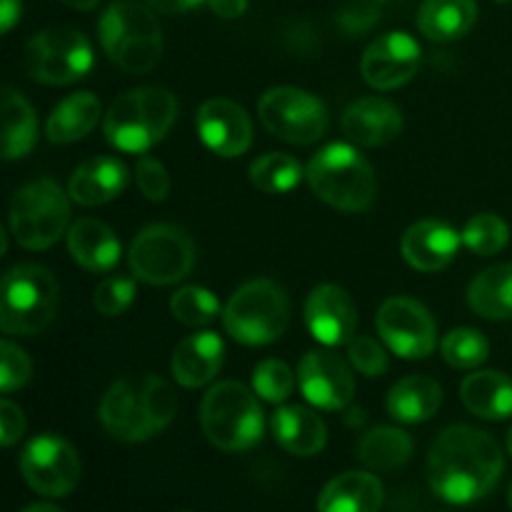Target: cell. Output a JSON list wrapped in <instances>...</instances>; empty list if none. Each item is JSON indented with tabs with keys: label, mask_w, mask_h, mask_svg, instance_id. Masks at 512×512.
Here are the masks:
<instances>
[{
	"label": "cell",
	"mask_w": 512,
	"mask_h": 512,
	"mask_svg": "<svg viewBox=\"0 0 512 512\" xmlns=\"http://www.w3.org/2000/svg\"><path fill=\"white\" fill-rule=\"evenodd\" d=\"M505 470L498 440L473 425L443 430L428 455V483L450 505H473L495 490Z\"/></svg>",
	"instance_id": "6da1fadb"
},
{
	"label": "cell",
	"mask_w": 512,
	"mask_h": 512,
	"mask_svg": "<svg viewBox=\"0 0 512 512\" xmlns=\"http://www.w3.org/2000/svg\"><path fill=\"white\" fill-rule=\"evenodd\" d=\"M178 118V98L168 88H133L115 98L105 113L103 130L113 148L145 153L158 145Z\"/></svg>",
	"instance_id": "7a4b0ae2"
},
{
	"label": "cell",
	"mask_w": 512,
	"mask_h": 512,
	"mask_svg": "<svg viewBox=\"0 0 512 512\" xmlns=\"http://www.w3.org/2000/svg\"><path fill=\"white\" fill-rule=\"evenodd\" d=\"M105 55L125 73H150L163 55V30L153 8L138 0H115L98 23Z\"/></svg>",
	"instance_id": "3957f363"
},
{
	"label": "cell",
	"mask_w": 512,
	"mask_h": 512,
	"mask_svg": "<svg viewBox=\"0 0 512 512\" xmlns=\"http://www.w3.org/2000/svg\"><path fill=\"white\" fill-rule=\"evenodd\" d=\"M305 178L323 203L343 213L368 210L378 193L373 165L348 143H330L318 150L305 168Z\"/></svg>",
	"instance_id": "277c9868"
},
{
	"label": "cell",
	"mask_w": 512,
	"mask_h": 512,
	"mask_svg": "<svg viewBox=\"0 0 512 512\" xmlns=\"http://www.w3.org/2000/svg\"><path fill=\"white\" fill-rule=\"evenodd\" d=\"M200 425L218 450L243 453L263 440L265 418L255 390L225 380L213 385L200 403Z\"/></svg>",
	"instance_id": "5b68a950"
},
{
	"label": "cell",
	"mask_w": 512,
	"mask_h": 512,
	"mask_svg": "<svg viewBox=\"0 0 512 512\" xmlns=\"http://www.w3.org/2000/svg\"><path fill=\"white\" fill-rule=\"evenodd\" d=\"M60 305V285L43 265L10 268L0 285V328L5 335H38L53 323Z\"/></svg>",
	"instance_id": "8992f818"
},
{
	"label": "cell",
	"mask_w": 512,
	"mask_h": 512,
	"mask_svg": "<svg viewBox=\"0 0 512 512\" xmlns=\"http://www.w3.org/2000/svg\"><path fill=\"white\" fill-rule=\"evenodd\" d=\"M223 325L243 345H270L283 338L290 325V300L268 278L240 285L223 308Z\"/></svg>",
	"instance_id": "52a82bcc"
},
{
	"label": "cell",
	"mask_w": 512,
	"mask_h": 512,
	"mask_svg": "<svg viewBox=\"0 0 512 512\" xmlns=\"http://www.w3.org/2000/svg\"><path fill=\"white\" fill-rule=\"evenodd\" d=\"M10 230L20 248L45 250L70 230V200L55 180L23 185L10 200Z\"/></svg>",
	"instance_id": "ba28073f"
},
{
	"label": "cell",
	"mask_w": 512,
	"mask_h": 512,
	"mask_svg": "<svg viewBox=\"0 0 512 512\" xmlns=\"http://www.w3.org/2000/svg\"><path fill=\"white\" fill-rule=\"evenodd\" d=\"M93 68V45L75 28H48L25 43L23 70L43 85H70Z\"/></svg>",
	"instance_id": "9c48e42d"
},
{
	"label": "cell",
	"mask_w": 512,
	"mask_h": 512,
	"mask_svg": "<svg viewBox=\"0 0 512 512\" xmlns=\"http://www.w3.org/2000/svg\"><path fill=\"white\" fill-rule=\"evenodd\" d=\"M130 270L148 285H173L193 273L195 243L183 228L155 223L140 230L130 245Z\"/></svg>",
	"instance_id": "30bf717a"
},
{
	"label": "cell",
	"mask_w": 512,
	"mask_h": 512,
	"mask_svg": "<svg viewBox=\"0 0 512 512\" xmlns=\"http://www.w3.org/2000/svg\"><path fill=\"white\" fill-rule=\"evenodd\" d=\"M258 115L268 133L293 145L318 143L330 125L323 100L293 85L265 90L258 100Z\"/></svg>",
	"instance_id": "8fae6325"
},
{
	"label": "cell",
	"mask_w": 512,
	"mask_h": 512,
	"mask_svg": "<svg viewBox=\"0 0 512 512\" xmlns=\"http://www.w3.org/2000/svg\"><path fill=\"white\" fill-rule=\"evenodd\" d=\"M20 473L30 490L45 498H65L80 483V455L65 438L53 433L38 435L20 453Z\"/></svg>",
	"instance_id": "7c38bea8"
},
{
	"label": "cell",
	"mask_w": 512,
	"mask_h": 512,
	"mask_svg": "<svg viewBox=\"0 0 512 512\" xmlns=\"http://www.w3.org/2000/svg\"><path fill=\"white\" fill-rule=\"evenodd\" d=\"M375 328L383 343L405 360L428 358L438 345V328L430 310L405 295H395L380 305Z\"/></svg>",
	"instance_id": "4fadbf2b"
},
{
	"label": "cell",
	"mask_w": 512,
	"mask_h": 512,
	"mask_svg": "<svg viewBox=\"0 0 512 512\" xmlns=\"http://www.w3.org/2000/svg\"><path fill=\"white\" fill-rule=\"evenodd\" d=\"M305 400L320 410H343L355 398L353 368L333 350H310L298 368Z\"/></svg>",
	"instance_id": "5bb4252c"
},
{
	"label": "cell",
	"mask_w": 512,
	"mask_h": 512,
	"mask_svg": "<svg viewBox=\"0 0 512 512\" xmlns=\"http://www.w3.org/2000/svg\"><path fill=\"white\" fill-rule=\"evenodd\" d=\"M423 50L408 33H385L368 45L360 63L363 80L375 90H395L418 73Z\"/></svg>",
	"instance_id": "9a60e30c"
},
{
	"label": "cell",
	"mask_w": 512,
	"mask_h": 512,
	"mask_svg": "<svg viewBox=\"0 0 512 512\" xmlns=\"http://www.w3.org/2000/svg\"><path fill=\"white\" fill-rule=\"evenodd\" d=\"M195 128L205 148L220 158H238L253 145V123L245 108L228 98L205 100L195 115Z\"/></svg>",
	"instance_id": "2e32d148"
},
{
	"label": "cell",
	"mask_w": 512,
	"mask_h": 512,
	"mask_svg": "<svg viewBox=\"0 0 512 512\" xmlns=\"http://www.w3.org/2000/svg\"><path fill=\"white\" fill-rule=\"evenodd\" d=\"M100 423L120 443H143L158 435L143 398V380H115L100 403Z\"/></svg>",
	"instance_id": "e0dca14e"
},
{
	"label": "cell",
	"mask_w": 512,
	"mask_h": 512,
	"mask_svg": "<svg viewBox=\"0 0 512 512\" xmlns=\"http://www.w3.org/2000/svg\"><path fill=\"white\" fill-rule=\"evenodd\" d=\"M305 325L325 348L348 345L358 330L353 298L338 285H318L305 300Z\"/></svg>",
	"instance_id": "ac0fdd59"
},
{
	"label": "cell",
	"mask_w": 512,
	"mask_h": 512,
	"mask_svg": "<svg viewBox=\"0 0 512 512\" xmlns=\"http://www.w3.org/2000/svg\"><path fill=\"white\" fill-rule=\"evenodd\" d=\"M460 243H463V235L453 225L430 218L405 230L403 240H400V253L410 268L423 270V273H438L453 263Z\"/></svg>",
	"instance_id": "d6986e66"
},
{
	"label": "cell",
	"mask_w": 512,
	"mask_h": 512,
	"mask_svg": "<svg viewBox=\"0 0 512 512\" xmlns=\"http://www.w3.org/2000/svg\"><path fill=\"white\" fill-rule=\"evenodd\" d=\"M343 133L360 148H383L403 133V115L385 98H360L343 113Z\"/></svg>",
	"instance_id": "ffe728a7"
},
{
	"label": "cell",
	"mask_w": 512,
	"mask_h": 512,
	"mask_svg": "<svg viewBox=\"0 0 512 512\" xmlns=\"http://www.w3.org/2000/svg\"><path fill=\"white\" fill-rule=\"evenodd\" d=\"M128 185V168L113 155H98L73 170L68 180V195L78 205L98 208L118 198Z\"/></svg>",
	"instance_id": "44dd1931"
},
{
	"label": "cell",
	"mask_w": 512,
	"mask_h": 512,
	"mask_svg": "<svg viewBox=\"0 0 512 512\" xmlns=\"http://www.w3.org/2000/svg\"><path fill=\"white\" fill-rule=\"evenodd\" d=\"M223 358L225 345L218 333L203 330V333L188 335L178 343L173 363H170L175 383L183 385V388H203L220 373Z\"/></svg>",
	"instance_id": "7402d4cb"
},
{
	"label": "cell",
	"mask_w": 512,
	"mask_h": 512,
	"mask_svg": "<svg viewBox=\"0 0 512 512\" xmlns=\"http://www.w3.org/2000/svg\"><path fill=\"white\" fill-rule=\"evenodd\" d=\"M68 250L80 268L110 273L120 260V240L103 220L80 218L68 230Z\"/></svg>",
	"instance_id": "603a6c76"
},
{
	"label": "cell",
	"mask_w": 512,
	"mask_h": 512,
	"mask_svg": "<svg viewBox=\"0 0 512 512\" xmlns=\"http://www.w3.org/2000/svg\"><path fill=\"white\" fill-rule=\"evenodd\" d=\"M273 435L280 448L298 458H313L328 440V430L320 415L305 405H283L275 410Z\"/></svg>",
	"instance_id": "cb8c5ba5"
},
{
	"label": "cell",
	"mask_w": 512,
	"mask_h": 512,
	"mask_svg": "<svg viewBox=\"0 0 512 512\" xmlns=\"http://www.w3.org/2000/svg\"><path fill=\"white\" fill-rule=\"evenodd\" d=\"M383 485L375 475L353 470L330 480L318 498V512H380Z\"/></svg>",
	"instance_id": "d4e9b609"
},
{
	"label": "cell",
	"mask_w": 512,
	"mask_h": 512,
	"mask_svg": "<svg viewBox=\"0 0 512 512\" xmlns=\"http://www.w3.org/2000/svg\"><path fill=\"white\" fill-rule=\"evenodd\" d=\"M100 115H103V105H100V100L93 93H88V90L73 93L60 100L53 108V113L48 115L45 135L55 145L78 143L98 125Z\"/></svg>",
	"instance_id": "484cf974"
},
{
	"label": "cell",
	"mask_w": 512,
	"mask_h": 512,
	"mask_svg": "<svg viewBox=\"0 0 512 512\" xmlns=\"http://www.w3.org/2000/svg\"><path fill=\"white\" fill-rule=\"evenodd\" d=\"M385 405H388L390 418H395L398 423H425L443 405V388L433 378L410 375V378H403L390 388Z\"/></svg>",
	"instance_id": "4316f807"
},
{
	"label": "cell",
	"mask_w": 512,
	"mask_h": 512,
	"mask_svg": "<svg viewBox=\"0 0 512 512\" xmlns=\"http://www.w3.org/2000/svg\"><path fill=\"white\" fill-rule=\"evenodd\" d=\"M460 400L483 420L512 418V380L498 370H478L463 380Z\"/></svg>",
	"instance_id": "83f0119b"
},
{
	"label": "cell",
	"mask_w": 512,
	"mask_h": 512,
	"mask_svg": "<svg viewBox=\"0 0 512 512\" xmlns=\"http://www.w3.org/2000/svg\"><path fill=\"white\" fill-rule=\"evenodd\" d=\"M478 23V3L475 0H425L418 13V28L425 38L435 43H450Z\"/></svg>",
	"instance_id": "f1b7e54d"
},
{
	"label": "cell",
	"mask_w": 512,
	"mask_h": 512,
	"mask_svg": "<svg viewBox=\"0 0 512 512\" xmlns=\"http://www.w3.org/2000/svg\"><path fill=\"white\" fill-rule=\"evenodd\" d=\"M468 303L473 313L485 320L512 318V263L490 265L475 275L468 288Z\"/></svg>",
	"instance_id": "f546056e"
},
{
	"label": "cell",
	"mask_w": 512,
	"mask_h": 512,
	"mask_svg": "<svg viewBox=\"0 0 512 512\" xmlns=\"http://www.w3.org/2000/svg\"><path fill=\"white\" fill-rule=\"evenodd\" d=\"M38 143V118L23 93L5 88L3 95V158H25Z\"/></svg>",
	"instance_id": "4dcf8cb0"
},
{
	"label": "cell",
	"mask_w": 512,
	"mask_h": 512,
	"mask_svg": "<svg viewBox=\"0 0 512 512\" xmlns=\"http://www.w3.org/2000/svg\"><path fill=\"white\" fill-rule=\"evenodd\" d=\"M358 458L370 470L390 473V470L403 468L413 458V440L405 430L380 425L363 435V440L358 443Z\"/></svg>",
	"instance_id": "1f68e13d"
},
{
	"label": "cell",
	"mask_w": 512,
	"mask_h": 512,
	"mask_svg": "<svg viewBox=\"0 0 512 512\" xmlns=\"http://www.w3.org/2000/svg\"><path fill=\"white\" fill-rule=\"evenodd\" d=\"M303 165L288 153L260 155L250 165V180L258 190L268 195H285L295 190L303 180Z\"/></svg>",
	"instance_id": "d6a6232c"
},
{
	"label": "cell",
	"mask_w": 512,
	"mask_h": 512,
	"mask_svg": "<svg viewBox=\"0 0 512 512\" xmlns=\"http://www.w3.org/2000/svg\"><path fill=\"white\" fill-rule=\"evenodd\" d=\"M445 363L458 370H473L488 360L490 343L485 335L475 328H455L440 343Z\"/></svg>",
	"instance_id": "836d02e7"
},
{
	"label": "cell",
	"mask_w": 512,
	"mask_h": 512,
	"mask_svg": "<svg viewBox=\"0 0 512 512\" xmlns=\"http://www.w3.org/2000/svg\"><path fill=\"white\" fill-rule=\"evenodd\" d=\"M463 245L475 255L500 253L510 243V228L500 215L495 213H478L465 223L463 228Z\"/></svg>",
	"instance_id": "e575fe53"
},
{
	"label": "cell",
	"mask_w": 512,
	"mask_h": 512,
	"mask_svg": "<svg viewBox=\"0 0 512 512\" xmlns=\"http://www.w3.org/2000/svg\"><path fill=\"white\" fill-rule=\"evenodd\" d=\"M170 310H173L175 320L188 328H203V325L213 323L220 313V303L208 288L200 285H185L170 300Z\"/></svg>",
	"instance_id": "d590c367"
},
{
	"label": "cell",
	"mask_w": 512,
	"mask_h": 512,
	"mask_svg": "<svg viewBox=\"0 0 512 512\" xmlns=\"http://www.w3.org/2000/svg\"><path fill=\"white\" fill-rule=\"evenodd\" d=\"M253 390L260 400H265V403H285L295 390L293 370H290L283 360H263V363L253 370Z\"/></svg>",
	"instance_id": "8d00e7d4"
},
{
	"label": "cell",
	"mask_w": 512,
	"mask_h": 512,
	"mask_svg": "<svg viewBox=\"0 0 512 512\" xmlns=\"http://www.w3.org/2000/svg\"><path fill=\"white\" fill-rule=\"evenodd\" d=\"M135 278L130 275H108L100 280L93 295V308L105 318H118L133 305Z\"/></svg>",
	"instance_id": "74e56055"
},
{
	"label": "cell",
	"mask_w": 512,
	"mask_h": 512,
	"mask_svg": "<svg viewBox=\"0 0 512 512\" xmlns=\"http://www.w3.org/2000/svg\"><path fill=\"white\" fill-rule=\"evenodd\" d=\"M143 398L148 405V415L153 420V428L165 430L173 423L175 413H178V395H175L173 385L168 380L158 378V375H145L143 378Z\"/></svg>",
	"instance_id": "f35d334b"
},
{
	"label": "cell",
	"mask_w": 512,
	"mask_h": 512,
	"mask_svg": "<svg viewBox=\"0 0 512 512\" xmlns=\"http://www.w3.org/2000/svg\"><path fill=\"white\" fill-rule=\"evenodd\" d=\"M30 375H33V363H30L28 353L20 345L3 340L0 345V390L13 393L28 383Z\"/></svg>",
	"instance_id": "ab89813d"
},
{
	"label": "cell",
	"mask_w": 512,
	"mask_h": 512,
	"mask_svg": "<svg viewBox=\"0 0 512 512\" xmlns=\"http://www.w3.org/2000/svg\"><path fill=\"white\" fill-rule=\"evenodd\" d=\"M348 360L365 378H380L388 370L385 348L368 335H353V340L348 343Z\"/></svg>",
	"instance_id": "60d3db41"
},
{
	"label": "cell",
	"mask_w": 512,
	"mask_h": 512,
	"mask_svg": "<svg viewBox=\"0 0 512 512\" xmlns=\"http://www.w3.org/2000/svg\"><path fill=\"white\" fill-rule=\"evenodd\" d=\"M135 180H138L140 193L148 200H153V203H163L168 198L170 175L160 160L150 158V155L140 158L138 165H135Z\"/></svg>",
	"instance_id": "b9f144b4"
},
{
	"label": "cell",
	"mask_w": 512,
	"mask_h": 512,
	"mask_svg": "<svg viewBox=\"0 0 512 512\" xmlns=\"http://www.w3.org/2000/svg\"><path fill=\"white\" fill-rule=\"evenodd\" d=\"M335 20H338V25L348 35L368 33V30L380 20V8L375 5V0H360V3H353L348 5V8L340 10Z\"/></svg>",
	"instance_id": "7bdbcfd3"
},
{
	"label": "cell",
	"mask_w": 512,
	"mask_h": 512,
	"mask_svg": "<svg viewBox=\"0 0 512 512\" xmlns=\"http://www.w3.org/2000/svg\"><path fill=\"white\" fill-rule=\"evenodd\" d=\"M25 433V415L20 405L13 400H0V445L3 448H13Z\"/></svg>",
	"instance_id": "ee69618b"
},
{
	"label": "cell",
	"mask_w": 512,
	"mask_h": 512,
	"mask_svg": "<svg viewBox=\"0 0 512 512\" xmlns=\"http://www.w3.org/2000/svg\"><path fill=\"white\" fill-rule=\"evenodd\" d=\"M155 13L163 15H178V13H188V10H195L198 5H203L205 0H145Z\"/></svg>",
	"instance_id": "f6af8a7d"
},
{
	"label": "cell",
	"mask_w": 512,
	"mask_h": 512,
	"mask_svg": "<svg viewBox=\"0 0 512 512\" xmlns=\"http://www.w3.org/2000/svg\"><path fill=\"white\" fill-rule=\"evenodd\" d=\"M208 5L218 18L225 20L240 18L248 10V0H208Z\"/></svg>",
	"instance_id": "bcb514c9"
},
{
	"label": "cell",
	"mask_w": 512,
	"mask_h": 512,
	"mask_svg": "<svg viewBox=\"0 0 512 512\" xmlns=\"http://www.w3.org/2000/svg\"><path fill=\"white\" fill-rule=\"evenodd\" d=\"M23 13V0H0V30L10 33Z\"/></svg>",
	"instance_id": "7dc6e473"
},
{
	"label": "cell",
	"mask_w": 512,
	"mask_h": 512,
	"mask_svg": "<svg viewBox=\"0 0 512 512\" xmlns=\"http://www.w3.org/2000/svg\"><path fill=\"white\" fill-rule=\"evenodd\" d=\"M60 3L73 10H93L98 5V0H60Z\"/></svg>",
	"instance_id": "c3c4849f"
},
{
	"label": "cell",
	"mask_w": 512,
	"mask_h": 512,
	"mask_svg": "<svg viewBox=\"0 0 512 512\" xmlns=\"http://www.w3.org/2000/svg\"><path fill=\"white\" fill-rule=\"evenodd\" d=\"M23 512H65V510H63V508H58V505L38 503V505H30V508H25Z\"/></svg>",
	"instance_id": "681fc988"
},
{
	"label": "cell",
	"mask_w": 512,
	"mask_h": 512,
	"mask_svg": "<svg viewBox=\"0 0 512 512\" xmlns=\"http://www.w3.org/2000/svg\"><path fill=\"white\" fill-rule=\"evenodd\" d=\"M508 453L512 455V430L508 433Z\"/></svg>",
	"instance_id": "f907efd6"
},
{
	"label": "cell",
	"mask_w": 512,
	"mask_h": 512,
	"mask_svg": "<svg viewBox=\"0 0 512 512\" xmlns=\"http://www.w3.org/2000/svg\"><path fill=\"white\" fill-rule=\"evenodd\" d=\"M508 500H510V510H512V485H510V495H508Z\"/></svg>",
	"instance_id": "816d5d0a"
},
{
	"label": "cell",
	"mask_w": 512,
	"mask_h": 512,
	"mask_svg": "<svg viewBox=\"0 0 512 512\" xmlns=\"http://www.w3.org/2000/svg\"><path fill=\"white\" fill-rule=\"evenodd\" d=\"M495 3H510V0H495Z\"/></svg>",
	"instance_id": "f5cc1de1"
},
{
	"label": "cell",
	"mask_w": 512,
	"mask_h": 512,
	"mask_svg": "<svg viewBox=\"0 0 512 512\" xmlns=\"http://www.w3.org/2000/svg\"><path fill=\"white\" fill-rule=\"evenodd\" d=\"M375 3H385V0H375Z\"/></svg>",
	"instance_id": "db71d44e"
}]
</instances>
